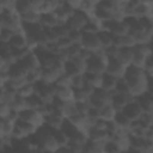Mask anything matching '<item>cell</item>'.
Returning <instances> with one entry per match:
<instances>
[{
	"mask_svg": "<svg viewBox=\"0 0 153 153\" xmlns=\"http://www.w3.org/2000/svg\"><path fill=\"white\" fill-rule=\"evenodd\" d=\"M129 86V92L134 98H139L148 92L149 90V78L147 76L145 69L129 66L124 76Z\"/></svg>",
	"mask_w": 153,
	"mask_h": 153,
	"instance_id": "1",
	"label": "cell"
},
{
	"mask_svg": "<svg viewBox=\"0 0 153 153\" xmlns=\"http://www.w3.org/2000/svg\"><path fill=\"white\" fill-rule=\"evenodd\" d=\"M37 128L35 126H32L31 123L26 122V121H23V120H19L17 123H16V127H14V130H13V139L16 141H22L26 137H31L33 136L36 133H37Z\"/></svg>",
	"mask_w": 153,
	"mask_h": 153,
	"instance_id": "2",
	"label": "cell"
},
{
	"mask_svg": "<svg viewBox=\"0 0 153 153\" xmlns=\"http://www.w3.org/2000/svg\"><path fill=\"white\" fill-rule=\"evenodd\" d=\"M112 103V93L108 92L103 88H97L94 90L93 94L90 98V104L93 108L102 109L105 105H109Z\"/></svg>",
	"mask_w": 153,
	"mask_h": 153,
	"instance_id": "3",
	"label": "cell"
},
{
	"mask_svg": "<svg viewBox=\"0 0 153 153\" xmlns=\"http://www.w3.org/2000/svg\"><path fill=\"white\" fill-rule=\"evenodd\" d=\"M20 120L26 121L35 126L37 129L42 128L45 126V116L39 111V110H32V109H26L23 112H20Z\"/></svg>",
	"mask_w": 153,
	"mask_h": 153,
	"instance_id": "4",
	"label": "cell"
},
{
	"mask_svg": "<svg viewBox=\"0 0 153 153\" xmlns=\"http://www.w3.org/2000/svg\"><path fill=\"white\" fill-rule=\"evenodd\" d=\"M88 23V16L79 10H76L73 16L68 19L67 22V26L69 27L71 31H82L84 27L87 25Z\"/></svg>",
	"mask_w": 153,
	"mask_h": 153,
	"instance_id": "5",
	"label": "cell"
},
{
	"mask_svg": "<svg viewBox=\"0 0 153 153\" xmlns=\"http://www.w3.org/2000/svg\"><path fill=\"white\" fill-rule=\"evenodd\" d=\"M122 112H123L130 121H135V120L141 118V116L143 115L145 110H143L142 105L140 104V102L137 100V98H135V99L130 100V102L127 104V106L123 109Z\"/></svg>",
	"mask_w": 153,
	"mask_h": 153,
	"instance_id": "6",
	"label": "cell"
},
{
	"mask_svg": "<svg viewBox=\"0 0 153 153\" xmlns=\"http://www.w3.org/2000/svg\"><path fill=\"white\" fill-rule=\"evenodd\" d=\"M128 67L122 65L117 59H111L106 67V74L115 76L116 79H123L126 76Z\"/></svg>",
	"mask_w": 153,
	"mask_h": 153,
	"instance_id": "7",
	"label": "cell"
},
{
	"mask_svg": "<svg viewBox=\"0 0 153 153\" xmlns=\"http://www.w3.org/2000/svg\"><path fill=\"white\" fill-rule=\"evenodd\" d=\"M81 44L85 49H87L92 53H96V51L103 49L102 43L99 41V37H98V33H84Z\"/></svg>",
	"mask_w": 153,
	"mask_h": 153,
	"instance_id": "8",
	"label": "cell"
},
{
	"mask_svg": "<svg viewBox=\"0 0 153 153\" xmlns=\"http://www.w3.org/2000/svg\"><path fill=\"white\" fill-rule=\"evenodd\" d=\"M108 63L100 61L99 59L92 56V59L87 62V72L86 73H93V74H105L106 73Z\"/></svg>",
	"mask_w": 153,
	"mask_h": 153,
	"instance_id": "9",
	"label": "cell"
},
{
	"mask_svg": "<svg viewBox=\"0 0 153 153\" xmlns=\"http://www.w3.org/2000/svg\"><path fill=\"white\" fill-rule=\"evenodd\" d=\"M65 122H66V118H65L62 115H60L57 111L45 117V126L49 127V128L53 129V130L62 129Z\"/></svg>",
	"mask_w": 153,
	"mask_h": 153,
	"instance_id": "10",
	"label": "cell"
},
{
	"mask_svg": "<svg viewBox=\"0 0 153 153\" xmlns=\"http://www.w3.org/2000/svg\"><path fill=\"white\" fill-rule=\"evenodd\" d=\"M56 99L62 102H75V90L72 86L59 87L56 86Z\"/></svg>",
	"mask_w": 153,
	"mask_h": 153,
	"instance_id": "11",
	"label": "cell"
},
{
	"mask_svg": "<svg viewBox=\"0 0 153 153\" xmlns=\"http://www.w3.org/2000/svg\"><path fill=\"white\" fill-rule=\"evenodd\" d=\"M22 22L24 24H38L41 23V18H42V13L39 11H35V10H30L26 11L24 13H19Z\"/></svg>",
	"mask_w": 153,
	"mask_h": 153,
	"instance_id": "12",
	"label": "cell"
},
{
	"mask_svg": "<svg viewBox=\"0 0 153 153\" xmlns=\"http://www.w3.org/2000/svg\"><path fill=\"white\" fill-rule=\"evenodd\" d=\"M18 92L7 85H1V91H0V103H7L12 104V102L16 99Z\"/></svg>",
	"mask_w": 153,
	"mask_h": 153,
	"instance_id": "13",
	"label": "cell"
},
{
	"mask_svg": "<svg viewBox=\"0 0 153 153\" xmlns=\"http://www.w3.org/2000/svg\"><path fill=\"white\" fill-rule=\"evenodd\" d=\"M25 65V67L29 69V71H35V69H38V68H42L41 67V60H39V56L35 53V51H31L29 53V55L23 60L20 61Z\"/></svg>",
	"mask_w": 153,
	"mask_h": 153,
	"instance_id": "14",
	"label": "cell"
},
{
	"mask_svg": "<svg viewBox=\"0 0 153 153\" xmlns=\"http://www.w3.org/2000/svg\"><path fill=\"white\" fill-rule=\"evenodd\" d=\"M133 57H134V49L133 48H121L118 56H117V60L122 65L129 67V66H131Z\"/></svg>",
	"mask_w": 153,
	"mask_h": 153,
	"instance_id": "15",
	"label": "cell"
},
{
	"mask_svg": "<svg viewBox=\"0 0 153 153\" xmlns=\"http://www.w3.org/2000/svg\"><path fill=\"white\" fill-rule=\"evenodd\" d=\"M117 114H118V111L114 108L112 104L105 105V106H103L102 109H99V116H100V118H103V120H105V121H108V122L114 121V120L116 118Z\"/></svg>",
	"mask_w": 153,
	"mask_h": 153,
	"instance_id": "16",
	"label": "cell"
},
{
	"mask_svg": "<svg viewBox=\"0 0 153 153\" xmlns=\"http://www.w3.org/2000/svg\"><path fill=\"white\" fill-rule=\"evenodd\" d=\"M117 82H118V79H116L115 76L110 75V74H104V79H103V85H102V88L108 91V92H111L112 94L116 92V87H117Z\"/></svg>",
	"mask_w": 153,
	"mask_h": 153,
	"instance_id": "17",
	"label": "cell"
},
{
	"mask_svg": "<svg viewBox=\"0 0 153 153\" xmlns=\"http://www.w3.org/2000/svg\"><path fill=\"white\" fill-rule=\"evenodd\" d=\"M41 25L43 27H48V29H54L55 26L59 25V20L55 13H44L42 14L41 18Z\"/></svg>",
	"mask_w": 153,
	"mask_h": 153,
	"instance_id": "18",
	"label": "cell"
},
{
	"mask_svg": "<svg viewBox=\"0 0 153 153\" xmlns=\"http://www.w3.org/2000/svg\"><path fill=\"white\" fill-rule=\"evenodd\" d=\"M103 79H104V74H93V73H85V80L87 84H90L92 87L97 88H102L103 85Z\"/></svg>",
	"mask_w": 153,
	"mask_h": 153,
	"instance_id": "19",
	"label": "cell"
},
{
	"mask_svg": "<svg viewBox=\"0 0 153 153\" xmlns=\"http://www.w3.org/2000/svg\"><path fill=\"white\" fill-rule=\"evenodd\" d=\"M152 8L151 6H147L142 2H140L136 8H135V13L134 17L137 19H143V18H152Z\"/></svg>",
	"mask_w": 153,
	"mask_h": 153,
	"instance_id": "20",
	"label": "cell"
},
{
	"mask_svg": "<svg viewBox=\"0 0 153 153\" xmlns=\"http://www.w3.org/2000/svg\"><path fill=\"white\" fill-rule=\"evenodd\" d=\"M16 123L11 122L8 118H1L0 123V136H12Z\"/></svg>",
	"mask_w": 153,
	"mask_h": 153,
	"instance_id": "21",
	"label": "cell"
},
{
	"mask_svg": "<svg viewBox=\"0 0 153 153\" xmlns=\"http://www.w3.org/2000/svg\"><path fill=\"white\" fill-rule=\"evenodd\" d=\"M13 49H24L26 47V33H14L10 41Z\"/></svg>",
	"mask_w": 153,
	"mask_h": 153,
	"instance_id": "22",
	"label": "cell"
},
{
	"mask_svg": "<svg viewBox=\"0 0 153 153\" xmlns=\"http://www.w3.org/2000/svg\"><path fill=\"white\" fill-rule=\"evenodd\" d=\"M62 1L63 0H61V1L60 0H45L44 5L41 8V13L42 14H44V13H54L60 7Z\"/></svg>",
	"mask_w": 153,
	"mask_h": 153,
	"instance_id": "23",
	"label": "cell"
},
{
	"mask_svg": "<svg viewBox=\"0 0 153 153\" xmlns=\"http://www.w3.org/2000/svg\"><path fill=\"white\" fill-rule=\"evenodd\" d=\"M98 37H99V41L102 43V47L104 49L114 45V35L110 32V31H105V30H102L99 33H98Z\"/></svg>",
	"mask_w": 153,
	"mask_h": 153,
	"instance_id": "24",
	"label": "cell"
},
{
	"mask_svg": "<svg viewBox=\"0 0 153 153\" xmlns=\"http://www.w3.org/2000/svg\"><path fill=\"white\" fill-rule=\"evenodd\" d=\"M11 106H12V109L14 111H18L20 114V112H23L24 110L27 109V99L24 98V97H22V96H19V94H17V97L12 102Z\"/></svg>",
	"mask_w": 153,
	"mask_h": 153,
	"instance_id": "25",
	"label": "cell"
},
{
	"mask_svg": "<svg viewBox=\"0 0 153 153\" xmlns=\"http://www.w3.org/2000/svg\"><path fill=\"white\" fill-rule=\"evenodd\" d=\"M18 94L24 98H29V97L36 94V84L26 82L20 90H18Z\"/></svg>",
	"mask_w": 153,
	"mask_h": 153,
	"instance_id": "26",
	"label": "cell"
},
{
	"mask_svg": "<svg viewBox=\"0 0 153 153\" xmlns=\"http://www.w3.org/2000/svg\"><path fill=\"white\" fill-rule=\"evenodd\" d=\"M59 87H67V86H72L73 85V75H71L69 73L65 72L63 74H61L55 84ZM73 87V86H72Z\"/></svg>",
	"mask_w": 153,
	"mask_h": 153,
	"instance_id": "27",
	"label": "cell"
},
{
	"mask_svg": "<svg viewBox=\"0 0 153 153\" xmlns=\"http://www.w3.org/2000/svg\"><path fill=\"white\" fill-rule=\"evenodd\" d=\"M133 49H134V51H136L139 54H142L143 56H146L148 59L152 57V55H153V49H152L151 43L149 44H136Z\"/></svg>",
	"mask_w": 153,
	"mask_h": 153,
	"instance_id": "28",
	"label": "cell"
},
{
	"mask_svg": "<svg viewBox=\"0 0 153 153\" xmlns=\"http://www.w3.org/2000/svg\"><path fill=\"white\" fill-rule=\"evenodd\" d=\"M96 10H97V5L93 1H91V0H82V2L80 5V8H79V11L86 13L87 16L94 13Z\"/></svg>",
	"mask_w": 153,
	"mask_h": 153,
	"instance_id": "29",
	"label": "cell"
},
{
	"mask_svg": "<svg viewBox=\"0 0 153 153\" xmlns=\"http://www.w3.org/2000/svg\"><path fill=\"white\" fill-rule=\"evenodd\" d=\"M148 61V57L143 56L142 54H139L136 51H134V57H133V62H131V66L134 67H137V68H145L146 63Z\"/></svg>",
	"mask_w": 153,
	"mask_h": 153,
	"instance_id": "30",
	"label": "cell"
},
{
	"mask_svg": "<svg viewBox=\"0 0 153 153\" xmlns=\"http://www.w3.org/2000/svg\"><path fill=\"white\" fill-rule=\"evenodd\" d=\"M115 121H116V123H117L122 129H127V130H129L131 121H130V120H129V118H128V117H127L122 111L117 114V116H116Z\"/></svg>",
	"mask_w": 153,
	"mask_h": 153,
	"instance_id": "31",
	"label": "cell"
},
{
	"mask_svg": "<svg viewBox=\"0 0 153 153\" xmlns=\"http://www.w3.org/2000/svg\"><path fill=\"white\" fill-rule=\"evenodd\" d=\"M26 82H27L26 81V78H12L11 76L10 81L7 82V86L11 87V88H13V90H16L18 92V90H20Z\"/></svg>",
	"mask_w": 153,
	"mask_h": 153,
	"instance_id": "32",
	"label": "cell"
},
{
	"mask_svg": "<svg viewBox=\"0 0 153 153\" xmlns=\"http://www.w3.org/2000/svg\"><path fill=\"white\" fill-rule=\"evenodd\" d=\"M26 99H27V109L39 110L41 106L43 105L42 99H41L37 94H33V96H31V97H29V98H26Z\"/></svg>",
	"mask_w": 153,
	"mask_h": 153,
	"instance_id": "33",
	"label": "cell"
},
{
	"mask_svg": "<svg viewBox=\"0 0 153 153\" xmlns=\"http://www.w3.org/2000/svg\"><path fill=\"white\" fill-rule=\"evenodd\" d=\"M82 49H84V47H82L81 43H72L71 47L67 49V50H68V54H69V56H71V60L78 57V56H80Z\"/></svg>",
	"mask_w": 153,
	"mask_h": 153,
	"instance_id": "34",
	"label": "cell"
},
{
	"mask_svg": "<svg viewBox=\"0 0 153 153\" xmlns=\"http://www.w3.org/2000/svg\"><path fill=\"white\" fill-rule=\"evenodd\" d=\"M75 90V103H84L90 102L91 96L81 87V88H74Z\"/></svg>",
	"mask_w": 153,
	"mask_h": 153,
	"instance_id": "35",
	"label": "cell"
},
{
	"mask_svg": "<svg viewBox=\"0 0 153 153\" xmlns=\"http://www.w3.org/2000/svg\"><path fill=\"white\" fill-rule=\"evenodd\" d=\"M13 35L14 33L12 31H10L8 29H1V31H0V42L1 43H10Z\"/></svg>",
	"mask_w": 153,
	"mask_h": 153,
	"instance_id": "36",
	"label": "cell"
},
{
	"mask_svg": "<svg viewBox=\"0 0 153 153\" xmlns=\"http://www.w3.org/2000/svg\"><path fill=\"white\" fill-rule=\"evenodd\" d=\"M85 74H79V75H74L73 76V87L74 88H81L85 85Z\"/></svg>",
	"mask_w": 153,
	"mask_h": 153,
	"instance_id": "37",
	"label": "cell"
},
{
	"mask_svg": "<svg viewBox=\"0 0 153 153\" xmlns=\"http://www.w3.org/2000/svg\"><path fill=\"white\" fill-rule=\"evenodd\" d=\"M68 37L71 38V41L73 43H81L82 37H84V32L82 31H71Z\"/></svg>",
	"mask_w": 153,
	"mask_h": 153,
	"instance_id": "38",
	"label": "cell"
},
{
	"mask_svg": "<svg viewBox=\"0 0 153 153\" xmlns=\"http://www.w3.org/2000/svg\"><path fill=\"white\" fill-rule=\"evenodd\" d=\"M108 126H109V122L99 117V118L96 120V122H94V124H93L92 128L98 129V130H108Z\"/></svg>",
	"mask_w": 153,
	"mask_h": 153,
	"instance_id": "39",
	"label": "cell"
},
{
	"mask_svg": "<svg viewBox=\"0 0 153 153\" xmlns=\"http://www.w3.org/2000/svg\"><path fill=\"white\" fill-rule=\"evenodd\" d=\"M120 47H116V45H111V47H109V48H106L105 49V51H106V55L109 56V59L111 60V59H117V56H118V53H120Z\"/></svg>",
	"mask_w": 153,
	"mask_h": 153,
	"instance_id": "40",
	"label": "cell"
},
{
	"mask_svg": "<svg viewBox=\"0 0 153 153\" xmlns=\"http://www.w3.org/2000/svg\"><path fill=\"white\" fill-rule=\"evenodd\" d=\"M11 110H12L11 104H7V103H0V116H1V118L7 117V115L11 112Z\"/></svg>",
	"mask_w": 153,
	"mask_h": 153,
	"instance_id": "41",
	"label": "cell"
},
{
	"mask_svg": "<svg viewBox=\"0 0 153 153\" xmlns=\"http://www.w3.org/2000/svg\"><path fill=\"white\" fill-rule=\"evenodd\" d=\"M72 43H73V42L71 41L69 37H63V38H60V39H59L57 45H59V48H60L61 50H63V49H68Z\"/></svg>",
	"mask_w": 153,
	"mask_h": 153,
	"instance_id": "42",
	"label": "cell"
},
{
	"mask_svg": "<svg viewBox=\"0 0 153 153\" xmlns=\"http://www.w3.org/2000/svg\"><path fill=\"white\" fill-rule=\"evenodd\" d=\"M44 1H45V0H27L30 7H31L32 10H35V11H39V12H41L42 6L44 5Z\"/></svg>",
	"mask_w": 153,
	"mask_h": 153,
	"instance_id": "43",
	"label": "cell"
},
{
	"mask_svg": "<svg viewBox=\"0 0 153 153\" xmlns=\"http://www.w3.org/2000/svg\"><path fill=\"white\" fill-rule=\"evenodd\" d=\"M11 79L10 72H0V85H7Z\"/></svg>",
	"mask_w": 153,
	"mask_h": 153,
	"instance_id": "44",
	"label": "cell"
},
{
	"mask_svg": "<svg viewBox=\"0 0 153 153\" xmlns=\"http://www.w3.org/2000/svg\"><path fill=\"white\" fill-rule=\"evenodd\" d=\"M65 2H66L68 6H71L72 8H74V10H79V8H80V5H81V2H82V0H65Z\"/></svg>",
	"mask_w": 153,
	"mask_h": 153,
	"instance_id": "45",
	"label": "cell"
},
{
	"mask_svg": "<svg viewBox=\"0 0 153 153\" xmlns=\"http://www.w3.org/2000/svg\"><path fill=\"white\" fill-rule=\"evenodd\" d=\"M141 2L145 4V5H147V6L153 7V0H141Z\"/></svg>",
	"mask_w": 153,
	"mask_h": 153,
	"instance_id": "46",
	"label": "cell"
},
{
	"mask_svg": "<svg viewBox=\"0 0 153 153\" xmlns=\"http://www.w3.org/2000/svg\"><path fill=\"white\" fill-rule=\"evenodd\" d=\"M152 18H153V8H152Z\"/></svg>",
	"mask_w": 153,
	"mask_h": 153,
	"instance_id": "47",
	"label": "cell"
},
{
	"mask_svg": "<svg viewBox=\"0 0 153 153\" xmlns=\"http://www.w3.org/2000/svg\"><path fill=\"white\" fill-rule=\"evenodd\" d=\"M100 1H103V0H100Z\"/></svg>",
	"mask_w": 153,
	"mask_h": 153,
	"instance_id": "48",
	"label": "cell"
},
{
	"mask_svg": "<svg viewBox=\"0 0 153 153\" xmlns=\"http://www.w3.org/2000/svg\"><path fill=\"white\" fill-rule=\"evenodd\" d=\"M60 1H61V0H60Z\"/></svg>",
	"mask_w": 153,
	"mask_h": 153,
	"instance_id": "49",
	"label": "cell"
}]
</instances>
